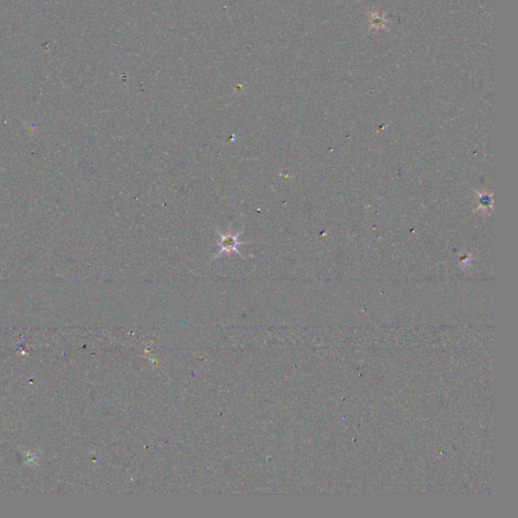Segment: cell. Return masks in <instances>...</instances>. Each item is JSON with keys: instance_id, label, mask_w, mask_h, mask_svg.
<instances>
[{"instance_id": "cell-1", "label": "cell", "mask_w": 518, "mask_h": 518, "mask_svg": "<svg viewBox=\"0 0 518 518\" xmlns=\"http://www.w3.org/2000/svg\"><path fill=\"white\" fill-rule=\"evenodd\" d=\"M242 232L240 233H237L235 235H232V234H221V239H220V242H219V246L221 248V251L219 254H222L223 252H232V251H235L237 253L240 254L239 252V249L238 247L242 244H246V242H241L239 241V235L241 234Z\"/></svg>"}]
</instances>
